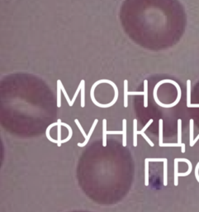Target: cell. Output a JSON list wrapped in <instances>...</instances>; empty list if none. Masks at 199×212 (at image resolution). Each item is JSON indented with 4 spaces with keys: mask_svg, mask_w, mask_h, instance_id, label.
<instances>
[{
    "mask_svg": "<svg viewBox=\"0 0 199 212\" xmlns=\"http://www.w3.org/2000/svg\"><path fill=\"white\" fill-rule=\"evenodd\" d=\"M79 187L100 206L120 202L132 181V160L123 144L93 143L80 156L77 166Z\"/></svg>",
    "mask_w": 199,
    "mask_h": 212,
    "instance_id": "6da1fadb",
    "label": "cell"
},
{
    "mask_svg": "<svg viewBox=\"0 0 199 212\" xmlns=\"http://www.w3.org/2000/svg\"><path fill=\"white\" fill-rule=\"evenodd\" d=\"M182 140V120H178V143L182 148V152H185V144L181 143Z\"/></svg>",
    "mask_w": 199,
    "mask_h": 212,
    "instance_id": "7a4b0ae2",
    "label": "cell"
},
{
    "mask_svg": "<svg viewBox=\"0 0 199 212\" xmlns=\"http://www.w3.org/2000/svg\"><path fill=\"white\" fill-rule=\"evenodd\" d=\"M81 96H80V105L81 108L85 107V80H81Z\"/></svg>",
    "mask_w": 199,
    "mask_h": 212,
    "instance_id": "3957f363",
    "label": "cell"
},
{
    "mask_svg": "<svg viewBox=\"0 0 199 212\" xmlns=\"http://www.w3.org/2000/svg\"><path fill=\"white\" fill-rule=\"evenodd\" d=\"M148 106V81L144 80V107L147 108Z\"/></svg>",
    "mask_w": 199,
    "mask_h": 212,
    "instance_id": "277c9868",
    "label": "cell"
},
{
    "mask_svg": "<svg viewBox=\"0 0 199 212\" xmlns=\"http://www.w3.org/2000/svg\"><path fill=\"white\" fill-rule=\"evenodd\" d=\"M124 107H128V81L124 80Z\"/></svg>",
    "mask_w": 199,
    "mask_h": 212,
    "instance_id": "5b68a950",
    "label": "cell"
},
{
    "mask_svg": "<svg viewBox=\"0 0 199 212\" xmlns=\"http://www.w3.org/2000/svg\"><path fill=\"white\" fill-rule=\"evenodd\" d=\"M60 83L61 80H57V107L60 108L61 106V87H60Z\"/></svg>",
    "mask_w": 199,
    "mask_h": 212,
    "instance_id": "8992f818",
    "label": "cell"
},
{
    "mask_svg": "<svg viewBox=\"0 0 199 212\" xmlns=\"http://www.w3.org/2000/svg\"><path fill=\"white\" fill-rule=\"evenodd\" d=\"M97 122H98V120H97V119L94 120V122L93 123V125H92V128H91V129H90V131H89V133H88V138H87V139H86V140L84 141V143H82V144H81V143H79L78 145H79V147H83L84 145H86V144H87L88 141L89 140V138H90V136L92 135V134H93V130H94L95 127H96V125H97Z\"/></svg>",
    "mask_w": 199,
    "mask_h": 212,
    "instance_id": "52a82bcc",
    "label": "cell"
},
{
    "mask_svg": "<svg viewBox=\"0 0 199 212\" xmlns=\"http://www.w3.org/2000/svg\"><path fill=\"white\" fill-rule=\"evenodd\" d=\"M191 105V81L187 80V107Z\"/></svg>",
    "mask_w": 199,
    "mask_h": 212,
    "instance_id": "ba28073f",
    "label": "cell"
},
{
    "mask_svg": "<svg viewBox=\"0 0 199 212\" xmlns=\"http://www.w3.org/2000/svg\"><path fill=\"white\" fill-rule=\"evenodd\" d=\"M193 120H190V147H193Z\"/></svg>",
    "mask_w": 199,
    "mask_h": 212,
    "instance_id": "9c48e42d",
    "label": "cell"
},
{
    "mask_svg": "<svg viewBox=\"0 0 199 212\" xmlns=\"http://www.w3.org/2000/svg\"><path fill=\"white\" fill-rule=\"evenodd\" d=\"M178 163H179V160H178V158H175L174 159V185L176 186L179 184V179H178V177H179V176H178L179 167H178V166L179 165H178Z\"/></svg>",
    "mask_w": 199,
    "mask_h": 212,
    "instance_id": "30bf717a",
    "label": "cell"
},
{
    "mask_svg": "<svg viewBox=\"0 0 199 212\" xmlns=\"http://www.w3.org/2000/svg\"><path fill=\"white\" fill-rule=\"evenodd\" d=\"M133 131H134V146L136 147L137 145V120L135 119L133 120Z\"/></svg>",
    "mask_w": 199,
    "mask_h": 212,
    "instance_id": "8fae6325",
    "label": "cell"
},
{
    "mask_svg": "<svg viewBox=\"0 0 199 212\" xmlns=\"http://www.w3.org/2000/svg\"><path fill=\"white\" fill-rule=\"evenodd\" d=\"M159 145L161 147L163 144V120H159Z\"/></svg>",
    "mask_w": 199,
    "mask_h": 212,
    "instance_id": "7c38bea8",
    "label": "cell"
},
{
    "mask_svg": "<svg viewBox=\"0 0 199 212\" xmlns=\"http://www.w3.org/2000/svg\"><path fill=\"white\" fill-rule=\"evenodd\" d=\"M122 126H123V131H122V134H123V145L124 146H126V120H122Z\"/></svg>",
    "mask_w": 199,
    "mask_h": 212,
    "instance_id": "4fadbf2b",
    "label": "cell"
},
{
    "mask_svg": "<svg viewBox=\"0 0 199 212\" xmlns=\"http://www.w3.org/2000/svg\"><path fill=\"white\" fill-rule=\"evenodd\" d=\"M60 87H61V90H62V92H63L64 95H65V100H66L67 102H68V105H69V106H70V107H72L73 105H72V103H71V100H70V97H69V95H68V94H67V92H66V90H65V87H64V85H63L62 82L60 83Z\"/></svg>",
    "mask_w": 199,
    "mask_h": 212,
    "instance_id": "5bb4252c",
    "label": "cell"
},
{
    "mask_svg": "<svg viewBox=\"0 0 199 212\" xmlns=\"http://www.w3.org/2000/svg\"><path fill=\"white\" fill-rule=\"evenodd\" d=\"M81 90V83H79V86L77 88V90H76V91H75V94H74V95L73 96V99L71 100V103H72V105H74V102L76 100V98L78 96V95L79 94V91Z\"/></svg>",
    "mask_w": 199,
    "mask_h": 212,
    "instance_id": "9a60e30c",
    "label": "cell"
},
{
    "mask_svg": "<svg viewBox=\"0 0 199 212\" xmlns=\"http://www.w3.org/2000/svg\"><path fill=\"white\" fill-rule=\"evenodd\" d=\"M153 121H154V120H153L152 119H151V120H149V121H148V123H147V124H146L145 125V127H144L143 129H141V130H140V131H138V132H137V134H140V133H145V130H146V129H148L149 127H150V124H152V123H153Z\"/></svg>",
    "mask_w": 199,
    "mask_h": 212,
    "instance_id": "2e32d148",
    "label": "cell"
},
{
    "mask_svg": "<svg viewBox=\"0 0 199 212\" xmlns=\"http://www.w3.org/2000/svg\"><path fill=\"white\" fill-rule=\"evenodd\" d=\"M74 122L76 123V124H77V126L79 127V130L81 131V133L83 134V136H84V137H85V138L87 139V138H88V135H86V134L84 133V131H83V128H82V126H81V124H80V123H79V120H77V119H76V120H74ZM86 139H85V140H86Z\"/></svg>",
    "mask_w": 199,
    "mask_h": 212,
    "instance_id": "e0dca14e",
    "label": "cell"
},
{
    "mask_svg": "<svg viewBox=\"0 0 199 212\" xmlns=\"http://www.w3.org/2000/svg\"><path fill=\"white\" fill-rule=\"evenodd\" d=\"M139 134L142 135V137H143V138H145V139L146 141H147V143H148L149 144H150V145L151 146V147H154V143H153L152 142H151V140H150V138H149L148 137H147V135H146V134H145V133H140V134Z\"/></svg>",
    "mask_w": 199,
    "mask_h": 212,
    "instance_id": "ac0fdd59",
    "label": "cell"
},
{
    "mask_svg": "<svg viewBox=\"0 0 199 212\" xmlns=\"http://www.w3.org/2000/svg\"><path fill=\"white\" fill-rule=\"evenodd\" d=\"M128 95H144V92H128Z\"/></svg>",
    "mask_w": 199,
    "mask_h": 212,
    "instance_id": "d6986e66",
    "label": "cell"
},
{
    "mask_svg": "<svg viewBox=\"0 0 199 212\" xmlns=\"http://www.w3.org/2000/svg\"><path fill=\"white\" fill-rule=\"evenodd\" d=\"M188 108H199V104H191Z\"/></svg>",
    "mask_w": 199,
    "mask_h": 212,
    "instance_id": "ffe728a7",
    "label": "cell"
},
{
    "mask_svg": "<svg viewBox=\"0 0 199 212\" xmlns=\"http://www.w3.org/2000/svg\"><path fill=\"white\" fill-rule=\"evenodd\" d=\"M198 139H199V134H198V136H197V138H195V139H194V141H193V144H195V143H197V142L198 141Z\"/></svg>",
    "mask_w": 199,
    "mask_h": 212,
    "instance_id": "44dd1931",
    "label": "cell"
},
{
    "mask_svg": "<svg viewBox=\"0 0 199 212\" xmlns=\"http://www.w3.org/2000/svg\"><path fill=\"white\" fill-rule=\"evenodd\" d=\"M70 212H91V211H70Z\"/></svg>",
    "mask_w": 199,
    "mask_h": 212,
    "instance_id": "7402d4cb",
    "label": "cell"
}]
</instances>
